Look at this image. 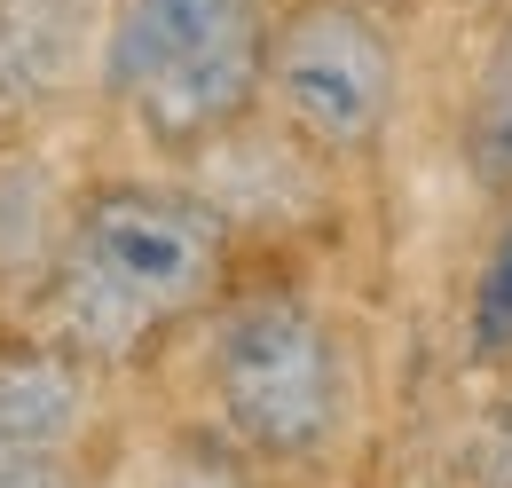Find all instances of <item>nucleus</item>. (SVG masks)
Segmentation results:
<instances>
[{
    "mask_svg": "<svg viewBox=\"0 0 512 488\" xmlns=\"http://www.w3.org/2000/svg\"><path fill=\"white\" fill-rule=\"evenodd\" d=\"M229 213L158 182H111L79 197L48 276V339L87 363H127L221 292Z\"/></svg>",
    "mask_w": 512,
    "mask_h": 488,
    "instance_id": "f257e3e1",
    "label": "nucleus"
},
{
    "mask_svg": "<svg viewBox=\"0 0 512 488\" xmlns=\"http://www.w3.org/2000/svg\"><path fill=\"white\" fill-rule=\"evenodd\" d=\"M205 386H213V426L268 473L331 465L355 426L347 347L331 315L300 292H245L221 307L205 347Z\"/></svg>",
    "mask_w": 512,
    "mask_h": 488,
    "instance_id": "f03ea898",
    "label": "nucleus"
},
{
    "mask_svg": "<svg viewBox=\"0 0 512 488\" xmlns=\"http://www.w3.org/2000/svg\"><path fill=\"white\" fill-rule=\"evenodd\" d=\"M402 95V40L379 0H292L268 16V111L308 158H363Z\"/></svg>",
    "mask_w": 512,
    "mask_h": 488,
    "instance_id": "7ed1b4c3",
    "label": "nucleus"
},
{
    "mask_svg": "<svg viewBox=\"0 0 512 488\" xmlns=\"http://www.w3.org/2000/svg\"><path fill=\"white\" fill-rule=\"evenodd\" d=\"M260 24H268L260 0H119L111 40H103V87L119 103H134L158 79L221 56L229 40H245Z\"/></svg>",
    "mask_w": 512,
    "mask_h": 488,
    "instance_id": "20e7f679",
    "label": "nucleus"
},
{
    "mask_svg": "<svg viewBox=\"0 0 512 488\" xmlns=\"http://www.w3.org/2000/svg\"><path fill=\"white\" fill-rule=\"evenodd\" d=\"M95 418V363L56 339L0 347V449H79Z\"/></svg>",
    "mask_w": 512,
    "mask_h": 488,
    "instance_id": "39448f33",
    "label": "nucleus"
},
{
    "mask_svg": "<svg viewBox=\"0 0 512 488\" xmlns=\"http://www.w3.org/2000/svg\"><path fill=\"white\" fill-rule=\"evenodd\" d=\"M457 158L489 197H512V0L497 8L489 40H481L473 87H465V119H457Z\"/></svg>",
    "mask_w": 512,
    "mask_h": 488,
    "instance_id": "423d86ee",
    "label": "nucleus"
},
{
    "mask_svg": "<svg viewBox=\"0 0 512 488\" xmlns=\"http://www.w3.org/2000/svg\"><path fill=\"white\" fill-rule=\"evenodd\" d=\"M465 370H481V378L512 370V197L481 244L473 292H465Z\"/></svg>",
    "mask_w": 512,
    "mask_h": 488,
    "instance_id": "0eeeda50",
    "label": "nucleus"
},
{
    "mask_svg": "<svg viewBox=\"0 0 512 488\" xmlns=\"http://www.w3.org/2000/svg\"><path fill=\"white\" fill-rule=\"evenodd\" d=\"M268 465L260 457H245L229 433H182V441H166V457L150 465V481L142 488H268L260 481Z\"/></svg>",
    "mask_w": 512,
    "mask_h": 488,
    "instance_id": "6e6552de",
    "label": "nucleus"
},
{
    "mask_svg": "<svg viewBox=\"0 0 512 488\" xmlns=\"http://www.w3.org/2000/svg\"><path fill=\"white\" fill-rule=\"evenodd\" d=\"M465 481H473V488H512V370H505V386L473 410V433H465Z\"/></svg>",
    "mask_w": 512,
    "mask_h": 488,
    "instance_id": "1a4fd4ad",
    "label": "nucleus"
},
{
    "mask_svg": "<svg viewBox=\"0 0 512 488\" xmlns=\"http://www.w3.org/2000/svg\"><path fill=\"white\" fill-rule=\"evenodd\" d=\"M0 488H87L64 449H0Z\"/></svg>",
    "mask_w": 512,
    "mask_h": 488,
    "instance_id": "9d476101",
    "label": "nucleus"
}]
</instances>
